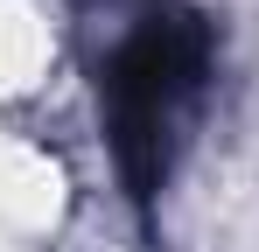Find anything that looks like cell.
<instances>
[{"mask_svg": "<svg viewBox=\"0 0 259 252\" xmlns=\"http://www.w3.org/2000/svg\"><path fill=\"white\" fill-rule=\"evenodd\" d=\"M203 84V42L182 21H140L112 63H105V112H112V147L126 168L133 196H147L154 168H161V140L175 133L182 105Z\"/></svg>", "mask_w": 259, "mask_h": 252, "instance_id": "obj_1", "label": "cell"}]
</instances>
